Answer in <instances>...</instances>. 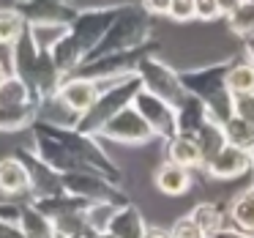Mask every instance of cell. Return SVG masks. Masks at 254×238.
I'll return each instance as SVG.
<instances>
[{"instance_id": "6da1fadb", "label": "cell", "mask_w": 254, "mask_h": 238, "mask_svg": "<svg viewBox=\"0 0 254 238\" xmlns=\"http://www.w3.org/2000/svg\"><path fill=\"white\" fill-rule=\"evenodd\" d=\"M118 3H107V6H88V8H79L74 11V17L68 19V30L58 47L52 50V61H55L58 72L63 77L74 74L88 55L93 52V47L101 41L104 30L110 28V22L115 19L118 14Z\"/></svg>"}, {"instance_id": "7a4b0ae2", "label": "cell", "mask_w": 254, "mask_h": 238, "mask_svg": "<svg viewBox=\"0 0 254 238\" xmlns=\"http://www.w3.org/2000/svg\"><path fill=\"white\" fill-rule=\"evenodd\" d=\"M8 58H11V74L28 85V90L33 93V99L39 104L50 96H55L58 85L63 82V74L58 72L52 52L36 50L28 33L22 30V36L8 47Z\"/></svg>"}, {"instance_id": "3957f363", "label": "cell", "mask_w": 254, "mask_h": 238, "mask_svg": "<svg viewBox=\"0 0 254 238\" xmlns=\"http://www.w3.org/2000/svg\"><path fill=\"white\" fill-rule=\"evenodd\" d=\"M150 36H153L150 14L142 6H121L115 19L110 22V28L104 30L101 41L88 55V61L99 55H110V52H126V50L145 47V44H150Z\"/></svg>"}, {"instance_id": "277c9868", "label": "cell", "mask_w": 254, "mask_h": 238, "mask_svg": "<svg viewBox=\"0 0 254 238\" xmlns=\"http://www.w3.org/2000/svg\"><path fill=\"white\" fill-rule=\"evenodd\" d=\"M227 66H230V61L213 63V66H205V69L178 72L186 93L197 96V99L205 104L208 115L213 118V121H219V123L232 115V93L227 90V82H224Z\"/></svg>"}, {"instance_id": "5b68a950", "label": "cell", "mask_w": 254, "mask_h": 238, "mask_svg": "<svg viewBox=\"0 0 254 238\" xmlns=\"http://www.w3.org/2000/svg\"><path fill=\"white\" fill-rule=\"evenodd\" d=\"M139 88H142V85H139L137 74H128V77H121V79H107L101 93L96 96L93 107L79 115L77 129L79 132H88V134H96L112 115H118L123 107L131 104L134 93H137Z\"/></svg>"}, {"instance_id": "8992f818", "label": "cell", "mask_w": 254, "mask_h": 238, "mask_svg": "<svg viewBox=\"0 0 254 238\" xmlns=\"http://www.w3.org/2000/svg\"><path fill=\"white\" fill-rule=\"evenodd\" d=\"M39 112V101L28 90V85L11 72L0 79V132H22L30 129Z\"/></svg>"}, {"instance_id": "52a82bcc", "label": "cell", "mask_w": 254, "mask_h": 238, "mask_svg": "<svg viewBox=\"0 0 254 238\" xmlns=\"http://www.w3.org/2000/svg\"><path fill=\"white\" fill-rule=\"evenodd\" d=\"M134 74L139 77V85H142L145 90H150L153 96H159L161 101H167V104L175 107V110L186 101L189 93L181 82V74L172 66H167L164 61H159V58L145 55L142 61L137 63Z\"/></svg>"}, {"instance_id": "ba28073f", "label": "cell", "mask_w": 254, "mask_h": 238, "mask_svg": "<svg viewBox=\"0 0 254 238\" xmlns=\"http://www.w3.org/2000/svg\"><path fill=\"white\" fill-rule=\"evenodd\" d=\"M61 186L66 194H74V197H82L88 203H115L118 208L121 205H128V194L123 192L118 183L107 181V178L96 175V172H85V170H77V172H63L61 175Z\"/></svg>"}, {"instance_id": "9c48e42d", "label": "cell", "mask_w": 254, "mask_h": 238, "mask_svg": "<svg viewBox=\"0 0 254 238\" xmlns=\"http://www.w3.org/2000/svg\"><path fill=\"white\" fill-rule=\"evenodd\" d=\"M150 47H153V41L145 44V47H137V50L110 52V55L90 58V61H85L74 74H77V77H85V79H93V82H107V79L128 77V74H134L137 63L142 61L145 55H150Z\"/></svg>"}, {"instance_id": "30bf717a", "label": "cell", "mask_w": 254, "mask_h": 238, "mask_svg": "<svg viewBox=\"0 0 254 238\" xmlns=\"http://www.w3.org/2000/svg\"><path fill=\"white\" fill-rule=\"evenodd\" d=\"M96 137L112 140V143H121V145H145V143H150L156 134L150 132V126L142 121V115L128 104V107H123L118 115H112L110 121L96 132Z\"/></svg>"}, {"instance_id": "8fae6325", "label": "cell", "mask_w": 254, "mask_h": 238, "mask_svg": "<svg viewBox=\"0 0 254 238\" xmlns=\"http://www.w3.org/2000/svg\"><path fill=\"white\" fill-rule=\"evenodd\" d=\"M131 107L142 115V121L150 126V132L161 140H170L178 134L175 126V107H170L167 101H161L159 96H153L150 90L139 88L131 99Z\"/></svg>"}, {"instance_id": "7c38bea8", "label": "cell", "mask_w": 254, "mask_h": 238, "mask_svg": "<svg viewBox=\"0 0 254 238\" xmlns=\"http://www.w3.org/2000/svg\"><path fill=\"white\" fill-rule=\"evenodd\" d=\"M202 167L213 181H232V178H241L252 170V159H249V151L224 143L210 159H205Z\"/></svg>"}, {"instance_id": "4fadbf2b", "label": "cell", "mask_w": 254, "mask_h": 238, "mask_svg": "<svg viewBox=\"0 0 254 238\" xmlns=\"http://www.w3.org/2000/svg\"><path fill=\"white\" fill-rule=\"evenodd\" d=\"M101 88H104V82H93V79H85V77H77V74H68V77H63V82L58 85L55 96L71 112L82 115V112H88L90 107H93V101H96V96L101 93Z\"/></svg>"}, {"instance_id": "5bb4252c", "label": "cell", "mask_w": 254, "mask_h": 238, "mask_svg": "<svg viewBox=\"0 0 254 238\" xmlns=\"http://www.w3.org/2000/svg\"><path fill=\"white\" fill-rule=\"evenodd\" d=\"M0 192L6 194V197L30 194V175H28V167L22 164L19 156L0 159Z\"/></svg>"}, {"instance_id": "9a60e30c", "label": "cell", "mask_w": 254, "mask_h": 238, "mask_svg": "<svg viewBox=\"0 0 254 238\" xmlns=\"http://www.w3.org/2000/svg\"><path fill=\"white\" fill-rule=\"evenodd\" d=\"M68 22H61V19H28L25 22V33L33 41L36 50L41 52H52L58 47V41L66 36Z\"/></svg>"}, {"instance_id": "2e32d148", "label": "cell", "mask_w": 254, "mask_h": 238, "mask_svg": "<svg viewBox=\"0 0 254 238\" xmlns=\"http://www.w3.org/2000/svg\"><path fill=\"white\" fill-rule=\"evenodd\" d=\"M156 186H159L161 194H170V197H181V194H186L189 189H191V170H186V167L175 164V161H161L159 170H156L153 175Z\"/></svg>"}, {"instance_id": "e0dca14e", "label": "cell", "mask_w": 254, "mask_h": 238, "mask_svg": "<svg viewBox=\"0 0 254 238\" xmlns=\"http://www.w3.org/2000/svg\"><path fill=\"white\" fill-rule=\"evenodd\" d=\"M208 121H210V115H208V110H205V104L197 99V96H191V93H189L186 101L175 110L178 134H189V137H194V134H197Z\"/></svg>"}, {"instance_id": "ac0fdd59", "label": "cell", "mask_w": 254, "mask_h": 238, "mask_svg": "<svg viewBox=\"0 0 254 238\" xmlns=\"http://www.w3.org/2000/svg\"><path fill=\"white\" fill-rule=\"evenodd\" d=\"M167 159L181 164V167H186V170H197L205 161L197 140L189 137V134H175V137L167 140Z\"/></svg>"}, {"instance_id": "d6986e66", "label": "cell", "mask_w": 254, "mask_h": 238, "mask_svg": "<svg viewBox=\"0 0 254 238\" xmlns=\"http://www.w3.org/2000/svg\"><path fill=\"white\" fill-rule=\"evenodd\" d=\"M145 219L142 214H139V208L134 203L128 205H121V208L115 211V216H112L110 222V233L118 238H139L145 233Z\"/></svg>"}, {"instance_id": "ffe728a7", "label": "cell", "mask_w": 254, "mask_h": 238, "mask_svg": "<svg viewBox=\"0 0 254 238\" xmlns=\"http://www.w3.org/2000/svg\"><path fill=\"white\" fill-rule=\"evenodd\" d=\"M22 238H58L52 219H47L41 211H36L30 203L19 205V222H17Z\"/></svg>"}, {"instance_id": "44dd1931", "label": "cell", "mask_w": 254, "mask_h": 238, "mask_svg": "<svg viewBox=\"0 0 254 238\" xmlns=\"http://www.w3.org/2000/svg\"><path fill=\"white\" fill-rule=\"evenodd\" d=\"M221 134H224L227 145H235L241 151H252L254 148V126L249 121L238 115H230L227 121H221Z\"/></svg>"}, {"instance_id": "7402d4cb", "label": "cell", "mask_w": 254, "mask_h": 238, "mask_svg": "<svg viewBox=\"0 0 254 238\" xmlns=\"http://www.w3.org/2000/svg\"><path fill=\"white\" fill-rule=\"evenodd\" d=\"M230 219H232V227L246 230V233H254V186L243 189L238 197H232Z\"/></svg>"}, {"instance_id": "603a6c76", "label": "cell", "mask_w": 254, "mask_h": 238, "mask_svg": "<svg viewBox=\"0 0 254 238\" xmlns=\"http://www.w3.org/2000/svg\"><path fill=\"white\" fill-rule=\"evenodd\" d=\"M194 219V225L202 230V236H216L221 227H227L224 222V211L219 208L216 203H197L189 214Z\"/></svg>"}, {"instance_id": "cb8c5ba5", "label": "cell", "mask_w": 254, "mask_h": 238, "mask_svg": "<svg viewBox=\"0 0 254 238\" xmlns=\"http://www.w3.org/2000/svg\"><path fill=\"white\" fill-rule=\"evenodd\" d=\"M25 14L17 6H0V44L11 47L25 30Z\"/></svg>"}, {"instance_id": "d4e9b609", "label": "cell", "mask_w": 254, "mask_h": 238, "mask_svg": "<svg viewBox=\"0 0 254 238\" xmlns=\"http://www.w3.org/2000/svg\"><path fill=\"white\" fill-rule=\"evenodd\" d=\"M118 205L115 203H88L82 211V222L88 233H104L110 230V222L115 216Z\"/></svg>"}, {"instance_id": "484cf974", "label": "cell", "mask_w": 254, "mask_h": 238, "mask_svg": "<svg viewBox=\"0 0 254 238\" xmlns=\"http://www.w3.org/2000/svg\"><path fill=\"white\" fill-rule=\"evenodd\" d=\"M224 82H227V90H230V93H252L254 90V66L252 63L230 61Z\"/></svg>"}, {"instance_id": "4316f807", "label": "cell", "mask_w": 254, "mask_h": 238, "mask_svg": "<svg viewBox=\"0 0 254 238\" xmlns=\"http://www.w3.org/2000/svg\"><path fill=\"white\" fill-rule=\"evenodd\" d=\"M194 140H197L199 151H202V159H210V156H213L216 151H219L221 145H224V134H221V123L210 118V121L205 123V126L199 129L197 134H194ZM202 164H205V161H202Z\"/></svg>"}, {"instance_id": "83f0119b", "label": "cell", "mask_w": 254, "mask_h": 238, "mask_svg": "<svg viewBox=\"0 0 254 238\" xmlns=\"http://www.w3.org/2000/svg\"><path fill=\"white\" fill-rule=\"evenodd\" d=\"M227 25L241 39L254 36V3H241L232 14H227Z\"/></svg>"}, {"instance_id": "f1b7e54d", "label": "cell", "mask_w": 254, "mask_h": 238, "mask_svg": "<svg viewBox=\"0 0 254 238\" xmlns=\"http://www.w3.org/2000/svg\"><path fill=\"white\" fill-rule=\"evenodd\" d=\"M232 115L243 118L254 126V90L252 93H232Z\"/></svg>"}, {"instance_id": "f546056e", "label": "cell", "mask_w": 254, "mask_h": 238, "mask_svg": "<svg viewBox=\"0 0 254 238\" xmlns=\"http://www.w3.org/2000/svg\"><path fill=\"white\" fill-rule=\"evenodd\" d=\"M167 17L175 22H191L194 19V0H170Z\"/></svg>"}, {"instance_id": "4dcf8cb0", "label": "cell", "mask_w": 254, "mask_h": 238, "mask_svg": "<svg viewBox=\"0 0 254 238\" xmlns=\"http://www.w3.org/2000/svg\"><path fill=\"white\" fill-rule=\"evenodd\" d=\"M170 238H202V230L194 225L191 216H181V219L172 225L170 230Z\"/></svg>"}, {"instance_id": "1f68e13d", "label": "cell", "mask_w": 254, "mask_h": 238, "mask_svg": "<svg viewBox=\"0 0 254 238\" xmlns=\"http://www.w3.org/2000/svg\"><path fill=\"white\" fill-rule=\"evenodd\" d=\"M221 11L216 6V0H194V19H202V22H213L219 19Z\"/></svg>"}, {"instance_id": "d6a6232c", "label": "cell", "mask_w": 254, "mask_h": 238, "mask_svg": "<svg viewBox=\"0 0 254 238\" xmlns=\"http://www.w3.org/2000/svg\"><path fill=\"white\" fill-rule=\"evenodd\" d=\"M139 6L153 17V14H167L170 11V0H139Z\"/></svg>"}, {"instance_id": "836d02e7", "label": "cell", "mask_w": 254, "mask_h": 238, "mask_svg": "<svg viewBox=\"0 0 254 238\" xmlns=\"http://www.w3.org/2000/svg\"><path fill=\"white\" fill-rule=\"evenodd\" d=\"M71 0H17L19 8H41V6H68Z\"/></svg>"}, {"instance_id": "e575fe53", "label": "cell", "mask_w": 254, "mask_h": 238, "mask_svg": "<svg viewBox=\"0 0 254 238\" xmlns=\"http://www.w3.org/2000/svg\"><path fill=\"white\" fill-rule=\"evenodd\" d=\"M216 238H254V233L238 230V227H221V230L216 233Z\"/></svg>"}, {"instance_id": "d590c367", "label": "cell", "mask_w": 254, "mask_h": 238, "mask_svg": "<svg viewBox=\"0 0 254 238\" xmlns=\"http://www.w3.org/2000/svg\"><path fill=\"white\" fill-rule=\"evenodd\" d=\"M0 238H22L17 225H8L6 219H0Z\"/></svg>"}, {"instance_id": "8d00e7d4", "label": "cell", "mask_w": 254, "mask_h": 238, "mask_svg": "<svg viewBox=\"0 0 254 238\" xmlns=\"http://www.w3.org/2000/svg\"><path fill=\"white\" fill-rule=\"evenodd\" d=\"M216 6H219L221 17H227V14H232L238 6H241V0H216Z\"/></svg>"}, {"instance_id": "74e56055", "label": "cell", "mask_w": 254, "mask_h": 238, "mask_svg": "<svg viewBox=\"0 0 254 238\" xmlns=\"http://www.w3.org/2000/svg\"><path fill=\"white\" fill-rule=\"evenodd\" d=\"M139 238H170V233L161 230V227H145V233Z\"/></svg>"}, {"instance_id": "f35d334b", "label": "cell", "mask_w": 254, "mask_h": 238, "mask_svg": "<svg viewBox=\"0 0 254 238\" xmlns=\"http://www.w3.org/2000/svg\"><path fill=\"white\" fill-rule=\"evenodd\" d=\"M243 41H246V44H243L246 47V58H249V63L254 66V36H249V39H243Z\"/></svg>"}, {"instance_id": "ab89813d", "label": "cell", "mask_w": 254, "mask_h": 238, "mask_svg": "<svg viewBox=\"0 0 254 238\" xmlns=\"http://www.w3.org/2000/svg\"><path fill=\"white\" fill-rule=\"evenodd\" d=\"M85 238H118V236H112L110 230H104V233H88Z\"/></svg>"}, {"instance_id": "60d3db41", "label": "cell", "mask_w": 254, "mask_h": 238, "mask_svg": "<svg viewBox=\"0 0 254 238\" xmlns=\"http://www.w3.org/2000/svg\"><path fill=\"white\" fill-rule=\"evenodd\" d=\"M6 74H8V72H6V66H3V63H0V79L6 77Z\"/></svg>"}, {"instance_id": "b9f144b4", "label": "cell", "mask_w": 254, "mask_h": 238, "mask_svg": "<svg viewBox=\"0 0 254 238\" xmlns=\"http://www.w3.org/2000/svg\"><path fill=\"white\" fill-rule=\"evenodd\" d=\"M58 238H61V236H58ZM63 238H85V236H82V233H77V236H63Z\"/></svg>"}, {"instance_id": "7bdbcfd3", "label": "cell", "mask_w": 254, "mask_h": 238, "mask_svg": "<svg viewBox=\"0 0 254 238\" xmlns=\"http://www.w3.org/2000/svg\"><path fill=\"white\" fill-rule=\"evenodd\" d=\"M249 159H252V167H254V148L249 151Z\"/></svg>"}, {"instance_id": "ee69618b", "label": "cell", "mask_w": 254, "mask_h": 238, "mask_svg": "<svg viewBox=\"0 0 254 238\" xmlns=\"http://www.w3.org/2000/svg\"><path fill=\"white\" fill-rule=\"evenodd\" d=\"M241 3H254V0H241Z\"/></svg>"}, {"instance_id": "f6af8a7d", "label": "cell", "mask_w": 254, "mask_h": 238, "mask_svg": "<svg viewBox=\"0 0 254 238\" xmlns=\"http://www.w3.org/2000/svg\"><path fill=\"white\" fill-rule=\"evenodd\" d=\"M202 238H216V236H202Z\"/></svg>"}, {"instance_id": "bcb514c9", "label": "cell", "mask_w": 254, "mask_h": 238, "mask_svg": "<svg viewBox=\"0 0 254 238\" xmlns=\"http://www.w3.org/2000/svg\"><path fill=\"white\" fill-rule=\"evenodd\" d=\"M252 186H254V183H252Z\"/></svg>"}]
</instances>
